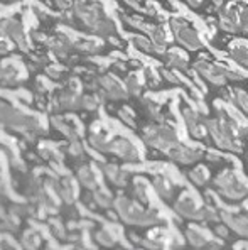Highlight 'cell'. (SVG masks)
<instances>
[{
    "instance_id": "cell-30",
    "label": "cell",
    "mask_w": 248,
    "mask_h": 250,
    "mask_svg": "<svg viewBox=\"0 0 248 250\" xmlns=\"http://www.w3.org/2000/svg\"><path fill=\"white\" fill-rule=\"evenodd\" d=\"M240 25L243 32H248V7L240 9Z\"/></svg>"
},
{
    "instance_id": "cell-1",
    "label": "cell",
    "mask_w": 248,
    "mask_h": 250,
    "mask_svg": "<svg viewBox=\"0 0 248 250\" xmlns=\"http://www.w3.org/2000/svg\"><path fill=\"white\" fill-rule=\"evenodd\" d=\"M194 69L208 83L214 84V86H225L228 82H242L243 80L242 73L226 68L223 64H216V62H210L204 60L196 61Z\"/></svg>"
},
{
    "instance_id": "cell-16",
    "label": "cell",
    "mask_w": 248,
    "mask_h": 250,
    "mask_svg": "<svg viewBox=\"0 0 248 250\" xmlns=\"http://www.w3.org/2000/svg\"><path fill=\"white\" fill-rule=\"evenodd\" d=\"M186 238H188L189 245L194 249H203V247H206V244H208L206 235L199 229H194V227L186 230Z\"/></svg>"
},
{
    "instance_id": "cell-24",
    "label": "cell",
    "mask_w": 248,
    "mask_h": 250,
    "mask_svg": "<svg viewBox=\"0 0 248 250\" xmlns=\"http://www.w3.org/2000/svg\"><path fill=\"white\" fill-rule=\"evenodd\" d=\"M188 130H189V134H191V137H192V139H196V141H203V139L208 135L206 124L203 125L201 122H198L196 125H192V127H189Z\"/></svg>"
},
{
    "instance_id": "cell-7",
    "label": "cell",
    "mask_w": 248,
    "mask_h": 250,
    "mask_svg": "<svg viewBox=\"0 0 248 250\" xmlns=\"http://www.w3.org/2000/svg\"><path fill=\"white\" fill-rule=\"evenodd\" d=\"M115 207L118 209V215L122 216L123 222L130 223V225H145V211L147 209H144L140 205L122 196L120 200H116Z\"/></svg>"
},
{
    "instance_id": "cell-9",
    "label": "cell",
    "mask_w": 248,
    "mask_h": 250,
    "mask_svg": "<svg viewBox=\"0 0 248 250\" xmlns=\"http://www.w3.org/2000/svg\"><path fill=\"white\" fill-rule=\"evenodd\" d=\"M220 216L221 222L229 227V230H233L240 237H248V215H240V213L221 209Z\"/></svg>"
},
{
    "instance_id": "cell-33",
    "label": "cell",
    "mask_w": 248,
    "mask_h": 250,
    "mask_svg": "<svg viewBox=\"0 0 248 250\" xmlns=\"http://www.w3.org/2000/svg\"><path fill=\"white\" fill-rule=\"evenodd\" d=\"M162 75L166 76V80H167L169 83H172V84H179V83H181V78H177V76L174 75L172 71H167V69H164Z\"/></svg>"
},
{
    "instance_id": "cell-3",
    "label": "cell",
    "mask_w": 248,
    "mask_h": 250,
    "mask_svg": "<svg viewBox=\"0 0 248 250\" xmlns=\"http://www.w3.org/2000/svg\"><path fill=\"white\" fill-rule=\"evenodd\" d=\"M213 186L221 196L226 198V200H231V201H238L248 194V185L243 183L242 179H240L233 171H229V169L221 171L220 174L214 178Z\"/></svg>"
},
{
    "instance_id": "cell-32",
    "label": "cell",
    "mask_w": 248,
    "mask_h": 250,
    "mask_svg": "<svg viewBox=\"0 0 248 250\" xmlns=\"http://www.w3.org/2000/svg\"><path fill=\"white\" fill-rule=\"evenodd\" d=\"M98 240H100L103 245H107V247H110V245H113L112 235H110V233H107V231H100V233H98Z\"/></svg>"
},
{
    "instance_id": "cell-26",
    "label": "cell",
    "mask_w": 248,
    "mask_h": 250,
    "mask_svg": "<svg viewBox=\"0 0 248 250\" xmlns=\"http://www.w3.org/2000/svg\"><path fill=\"white\" fill-rule=\"evenodd\" d=\"M203 220L206 222H220V209H216L214 207H204L203 208Z\"/></svg>"
},
{
    "instance_id": "cell-29",
    "label": "cell",
    "mask_w": 248,
    "mask_h": 250,
    "mask_svg": "<svg viewBox=\"0 0 248 250\" xmlns=\"http://www.w3.org/2000/svg\"><path fill=\"white\" fill-rule=\"evenodd\" d=\"M213 231H214V235H216L218 238H228V233H229V227L226 225V223H223V225H216L213 229Z\"/></svg>"
},
{
    "instance_id": "cell-10",
    "label": "cell",
    "mask_w": 248,
    "mask_h": 250,
    "mask_svg": "<svg viewBox=\"0 0 248 250\" xmlns=\"http://www.w3.org/2000/svg\"><path fill=\"white\" fill-rule=\"evenodd\" d=\"M220 27H221V31L229 32V34H238V32H242L240 10L235 9V7L220 10Z\"/></svg>"
},
{
    "instance_id": "cell-14",
    "label": "cell",
    "mask_w": 248,
    "mask_h": 250,
    "mask_svg": "<svg viewBox=\"0 0 248 250\" xmlns=\"http://www.w3.org/2000/svg\"><path fill=\"white\" fill-rule=\"evenodd\" d=\"M228 54L235 62L248 68V44L245 42H235L228 47Z\"/></svg>"
},
{
    "instance_id": "cell-25",
    "label": "cell",
    "mask_w": 248,
    "mask_h": 250,
    "mask_svg": "<svg viewBox=\"0 0 248 250\" xmlns=\"http://www.w3.org/2000/svg\"><path fill=\"white\" fill-rule=\"evenodd\" d=\"M95 200H96V203L100 205V207H110L113 203L110 193L105 189H95Z\"/></svg>"
},
{
    "instance_id": "cell-5",
    "label": "cell",
    "mask_w": 248,
    "mask_h": 250,
    "mask_svg": "<svg viewBox=\"0 0 248 250\" xmlns=\"http://www.w3.org/2000/svg\"><path fill=\"white\" fill-rule=\"evenodd\" d=\"M206 128L210 137L213 139L216 147H220L221 150H228V152H238L240 150V147L236 146L235 141L236 135L220 119H210L206 122Z\"/></svg>"
},
{
    "instance_id": "cell-28",
    "label": "cell",
    "mask_w": 248,
    "mask_h": 250,
    "mask_svg": "<svg viewBox=\"0 0 248 250\" xmlns=\"http://www.w3.org/2000/svg\"><path fill=\"white\" fill-rule=\"evenodd\" d=\"M134 194H135L137 201H140L142 205H147L149 198H147V193H145V185L144 183H135V188H134Z\"/></svg>"
},
{
    "instance_id": "cell-11",
    "label": "cell",
    "mask_w": 248,
    "mask_h": 250,
    "mask_svg": "<svg viewBox=\"0 0 248 250\" xmlns=\"http://www.w3.org/2000/svg\"><path fill=\"white\" fill-rule=\"evenodd\" d=\"M108 150L115 154V156L122 157L123 161H130V163L138 161V150L127 139H115L113 142H110V149Z\"/></svg>"
},
{
    "instance_id": "cell-22",
    "label": "cell",
    "mask_w": 248,
    "mask_h": 250,
    "mask_svg": "<svg viewBox=\"0 0 248 250\" xmlns=\"http://www.w3.org/2000/svg\"><path fill=\"white\" fill-rule=\"evenodd\" d=\"M90 142H91V146H93L95 149L101 150V152H107V150L110 149V144L107 142V139H105L103 134H93V135H91V139H90Z\"/></svg>"
},
{
    "instance_id": "cell-34",
    "label": "cell",
    "mask_w": 248,
    "mask_h": 250,
    "mask_svg": "<svg viewBox=\"0 0 248 250\" xmlns=\"http://www.w3.org/2000/svg\"><path fill=\"white\" fill-rule=\"evenodd\" d=\"M83 106H85L86 110H93V108H96V100H95L93 97H86V98H83Z\"/></svg>"
},
{
    "instance_id": "cell-19",
    "label": "cell",
    "mask_w": 248,
    "mask_h": 250,
    "mask_svg": "<svg viewBox=\"0 0 248 250\" xmlns=\"http://www.w3.org/2000/svg\"><path fill=\"white\" fill-rule=\"evenodd\" d=\"M231 98H233V104L238 106L243 113L248 117V93L243 90H233L231 93Z\"/></svg>"
},
{
    "instance_id": "cell-20",
    "label": "cell",
    "mask_w": 248,
    "mask_h": 250,
    "mask_svg": "<svg viewBox=\"0 0 248 250\" xmlns=\"http://www.w3.org/2000/svg\"><path fill=\"white\" fill-rule=\"evenodd\" d=\"M181 115H182V120H184V124H186V127H188V128L199 122L198 112H196L194 108H191V106H184V108H182V112H181Z\"/></svg>"
},
{
    "instance_id": "cell-36",
    "label": "cell",
    "mask_w": 248,
    "mask_h": 250,
    "mask_svg": "<svg viewBox=\"0 0 248 250\" xmlns=\"http://www.w3.org/2000/svg\"><path fill=\"white\" fill-rule=\"evenodd\" d=\"M184 2L188 3V5H191V7H199L203 0H184Z\"/></svg>"
},
{
    "instance_id": "cell-21",
    "label": "cell",
    "mask_w": 248,
    "mask_h": 250,
    "mask_svg": "<svg viewBox=\"0 0 248 250\" xmlns=\"http://www.w3.org/2000/svg\"><path fill=\"white\" fill-rule=\"evenodd\" d=\"M134 44H135V47L138 51H142V53H147V54L155 53V47H154V44H152V41L151 39H145L144 36L134 38Z\"/></svg>"
},
{
    "instance_id": "cell-4",
    "label": "cell",
    "mask_w": 248,
    "mask_h": 250,
    "mask_svg": "<svg viewBox=\"0 0 248 250\" xmlns=\"http://www.w3.org/2000/svg\"><path fill=\"white\" fill-rule=\"evenodd\" d=\"M169 27L174 32V38H176L177 44H179L182 49L198 51L204 46L199 34L191 27V24L184 17H172L169 22Z\"/></svg>"
},
{
    "instance_id": "cell-31",
    "label": "cell",
    "mask_w": 248,
    "mask_h": 250,
    "mask_svg": "<svg viewBox=\"0 0 248 250\" xmlns=\"http://www.w3.org/2000/svg\"><path fill=\"white\" fill-rule=\"evenodd\" d=\"M120 117H122L123 122L129 124L130 127H134V125H135V119H134V113L130 112L129 108H123L122 112H120Z\"/></svg>"
},
{
    "instance_id": "cell-23",
    "label": "cell",
    "mask_w": 248,
    "mask_h": 250,
    "mask_svg": "<svg viewBox=\"0 0 248 250\" xmlns=\"http://www.w3.org/2000/svg\"><path fill=\"white\" fill-rule=\"evenodd\" d=\"M79 179H81V183L86 188H90V189H96V179H95L93 172H91L90 169L83 167L81 171H79Z\"/></svg>"
},
{
    "instance_id": "cell-6",
    "label": "cell",
    "mask_w": 248,
    "mask_h": 250,
    "mask_svg": "<svg viewBox=\"0 0 248 250\" xmlns=\"http://www.w3.org/2000/svg\"><path fill=\"white\" fill-rule=\"evenodd\" d=\"M167 157H169L172 163L181 164V166H189V164L198 163L203 157V150L196 149V147H189L184 144H174L166 150Z\"/></svg>"
},
{
    "instance_id": "cell-2",
    "label": "cell",
    "mask_w": 248,
    "mask_h": 250,
    "mask_svg": "<svg viewBox=\"0 0 248 250\" xmlns=\"http://www.w3.org/2000/svg\"><path fill=\"white\" fill-rule=\"evenodd\" d=\"M144 142L151 147H155L159 150L166 152L171 146L179 142V134L172 122H166L157 125H151L144 130Z\"/></svg>"
},
{
    "instance_id": "cell-8",
    "label": "cell",
    "mask_w": 248,
    "mask_h": 250,
    "mask_svg": "<svg viewBox=\"0 0 248 250\" xmlns=\"http://www.w3.org/2000/svg\"><path fill=\"white\" fill-rule=\"evenodd\" d=\"M174 211L186 220H196V222L203 220V207H199L194 196H191L189 193H184L182 196L177 198L176 203H174Z\"/></svg>"
},
{
    "instance_id": "cell-18",
    "label": "cell",
    "mask_w": 248,
    "mask_h": 250,
    "mask_svg": "<svg viewBox=\"0 0 248 250\" xmlns=\"http://www.w3.org/2000/svg\"><path fill=\"white\" fill-rule=\"evenodd\" d=\"M188 179L194 186H204L208 183V179H210V172H208L206 167L199 166V167H196L188 172Z\"/></svg>"
},
{
    "instance_id": "cell-37",
    "label": "cell",
    "mask_w": 248,
    "mask_h": 250,
    "mask_svg": "<svg viewBox=\"0 0 248 250\" xmlns=\"http://www.w3.org/2000/svg\"><path fill=\"white\" fill-rule=\"evenodd\" d=\"M206 156H208V159H210V161H218V159H220V157H218L214 152H208Z\"/></svg>"
},
{
    "instance_id": "cell-12",
    "label": "cell",
    "mask_w": 248,
    "mask_h": 250,
    "mask_svg": "<svg viewBox=\"0 0 248 250\" xmlns=\"http://www.w3.org/2000/svg\"><path fill=\"white\" fill-rule=\"evenodd\" d=\"M100 84L103 88V91L107 93L108 98H113V100H122V98L127 97V90H123L120 86L118 82H115L110 76H105V78L100 80Z\"/></svg>"
},
{
    "instance_id": "cell-27",
    "label": "cell",
    "mask_w": 248,
    "mask_h": 250,
    "mask_svg": "<svg viewBox=\"0 0 248 250\" xmlns=\"http://www.w3.org/2000/svg\"><path fill=\"white\" fill-rule=\"evenodd\" d=\"M127 93L130 95H140V82H138V78L135 75H130L129 78H127Z\"/></svg>"
},
{
    "instance_id": "cell-15",
    "label": "cell",
    "mask_w": 248,
    "mask_h": 250,
    "mask_svg": "<svg viewBox=\"0 0 248 250\" xmlns=\"http://www.w3.org/2000/svg\"><path fill=\"white\" fill-rule=\"evenodd\" d=\"M166 60H167V64L172 69H177V71H186L189 66L188 58H186L181 51H167Z\"/></svg>"
},
{
    "instance_id": "cell-13",
    "label": "cell",
    "mask_w": 248,
    "mask_h": 250,
    "mask_svg": "<svg viewBox=\"0 0 248 250\" xmlns=\"http://www.w3.org/2000/svg\"><path fill=\"white\" fill-rule=\"evenodd\" d=\"M149 32H151V41L155 47V53L157 54L166 53L167 41H169V39H167L166 29H164L162 25H152V29Z\"/></svg>"
},
{
    "instance_id": "cell-38",
    "label": "cell",
    "mask_w": 248,
    "mask_h": 250,
    "mask_svg": "<svg viewBox=\"0 0 248 250\" xmlns=\"http://www.w3.org/2000/svg\"><path fill=\"white\" fill-rule=\"evenodd\" d=\"M247 169H248V157H247Z\"/></svg>"
},
{
    "instance_id": "cell-35",
    "label": "cell",
    "mask_w": 248,
    "mask_h": 250,
    "mask_svg": "<svg viewBox=\"0 0 248 250\" xmlns=\"http://www.w3.org/2000/svg\"><path fill=\"white\" fill-rule=\"evenodd\" d=\"M125 3H127V5L132 7V9H135V10H140L142 9L140 0H125Z\"/></svg>"
},
{
    "instance_id": "cell-17",
    "label": "cell",
    "mask_w": 248,
    "mask_h": 250,
    "mask_svg": "<svg viewBox=\"0 0 248 250\" xmlns=\"http://www.w3.org/2000/svg\"><path fill=\"white\" fill-rule=\"evenodd\" d=\"M154 189L164 200H169L172 194V185L169 183V179H166L164 176H155L154 178Z\"/></svg>"
}]
</instances>
